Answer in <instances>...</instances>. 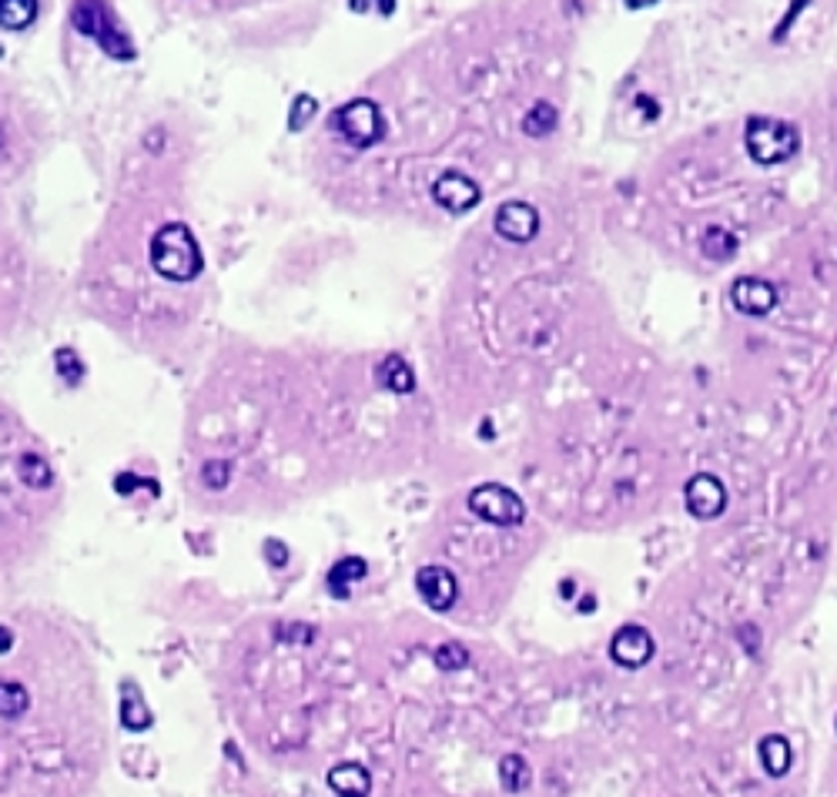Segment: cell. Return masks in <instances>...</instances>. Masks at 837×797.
Masks as SVG:
<instances>
[{
	"label": "cell",
	"instance_id": "obj_1",
	"mask_svg": "<svg viewBox=\"0 0 837 797\" xmlns=\"http://www.w3.org/2000/svg\"><path fill=\"white\" fill-rule=\"evenodd\" d=\"M744 144L757 165H784L801 151V131L777 118H750Z\"/></svg>",
	"mask_w": 837,
	"mask_h": 797
},
{
	"label": "cell",
	"instance_id": "obj_2",
	"mask_svg": "<svg viewBox=\"0 0 837 797\" xmlns=\"http://www.w3.org/2000/svg\"><path fill=\"white\" fill-rule=\"evenodd\" d=\"M653 650H657L653 633L647 627H640V623H627V627H620L610 640V660L623 670L647 667L653 660Z\"/></svg>",
	"mask_w": 837,
	"mask_h": 797
},
{
	"label": "cell",
	"instance_id": "obj_3",
	"mask_svg": "<svg viewBox=\"0 0 837 797\" xmlns=\"http://www.w3.org/2000/svg\"><path fill=\"white\" fill-rule=\"evenodd\" d=\"M683 503L697 520H717L727 510V489L717 476L700 473L683 486Z\"/></svg>",
	"mask_w": 837,
	"mask_h": 797
},
{
	"label": "cell",
	"instance_id": "obj_4",
	"mask_svg": "<svg viewBox=\"0 0 837 797\" xmlns=\"http://www.w3.org/2000/svg\"><path fill=\"white\" fill-rule=\"evenodd\" d=\"M469 506L483 516L489 523L499 526H513L523 520V503H519L516 493H509L506 486H479L473 496H469Z\"/></svg>",
	"mask_w": 837,
	"mask_h": 797
},
{
	"label": "cell",
	"instance_id": "obj_5",
	"mask_svg": "<svg viewBox=\"0 0 837 797\" xmlns=\"http://www.w3.org/2000/svg\"><path fill=\"white\" fill-rule=\"evenodd\" d=\"M730 302L740 315H750V319H764L767 312L777 305V288L767 282V278L757 275H740L734 285H730Z\"/></svg>",
	"mask_w": 837,
	"mask_h": 797
},
{
	"label": "cell",
	"instance_id": "obj_6",
	"mask_svg": "<svg viewBox=\"0 0 837 797\" xmlns=\"http://www.w3.org/2000/svg\"><path fill=\"white\" fill-rule=\"evenodd\" d=\"M419 593L426 597L429 607L436 610H446L452 607V600H456V580H452V573L446 566H426V570H419Z\"/></svg>",
	"mask_w": 837,
	"mask_h": 797
},
{
	"label": "cell",
	"instance_id": "obj_7",
	"mask_svg": "<svg viewBox=\"0 0 837 797\" xmlns=\"http://www.w3.org/2000/svg\"><path fill=\"white\" fill-rule=\"evenodd\" d=\"M536 225H540V218L529 205H506L496 222L499 235H506L509 242H529L536 235Z\"/></svg>",
	"mask_w": 837,
	"mask_h": 797
},
{
	"label": "cell",
	"instance_id": "obj_8",
	"mask_svg": "<svg viewBox=\"0 0 837 797\" xmlns=\"http://www.w3.org/2000/svg\"><path fill=\"white\" fill-rule=\"evenodd\" d=\"M757 757H760V767H764L767 777H784L791 771V744H787L784 734H767L764 741L757 744Z\"/></svg>",
	"mask_w": 837,
	"mask_h": 797
},
{
	"label": "cell",
	"instance_id": "obj_9",
	"mask_svg": "<svg viewBox=\"0 0 837 797\" xmlns=\"http://www.w3.org/2000/svg\"><path fill=\"white\" fill-rule=\"evenodd\" d=\"M700 248H704V258H710V262H727V258H734V252H737V238L730 235L727 228L710 225L704 232Z\"/></svg>",
	"mask_w": 837,
	"mask_h": 797
},
{
	"label": "cell",
	"instance_id": "obj_10",
	"mask_svg": "<svg viewBox=\"0 0 837 797\" xmlns=\"http://www.w3.org/2000/svg\"><path fill=\"white\" fill-rule=\"evenodd\" d=\"M329 784L339 797H365L369 794V777H365L362 771H355V767H335V771L329 774Z\"/></svg>",
	"mask_w": 837,
	"mask_h": 797
},
{
	"label": "cell",
	"instance_id": "obj_11",
	"mask_svg": "<svg viewBox=\"0 0 837 797\" xmlns=\"http://www.w3.org/2000/svg\"><path fill=\"white\" fill-rule=\"evenodd\" d=\"M499 781H503V787L509 794L523 791V787L529 784V764L519 754H506L503 764H499Z\"/></svg>",
	"mask_w": 837,
	"mask_h": 797
},
{
	"label": "cell",
	"instance_id": "obj_12",
	"mask_svg": "<svg viewBox=\"0 0 837 797\" xmlns=\"http://www.w3.org/2000/svg\"><path fill=\"white\" fill-rule=\"evenodd\" d=\"M556 128V108L553 104H536L526 118V131L529 134H550Z\"/></svg>",
	"mask_w": 837,
	"mask_h": 797
},
{
	"label": "cell",
	"instance_id": "obj_13",
	"mask_svg": "<svg viewBox=\"0 0 837 797\" xmlns=\"http://www.w3.org/2000/svg\"><path fill=\"white\" fill-rule=\"evenodd\" d=\"M27 710V694L21 687H0V714L4 717H17Z\"/></svg>",
	"mask_w": 837,
	"mask_h": 797
},
{
	"label": "cell",
	"instance_id": "obj_14",
	"mask_svg": "<svg viewBox=\"0 0 837 797\" xmlns=\"http://www.w3.org/2000/svg\"><path fill=\"white\" fill-rule=\"evenodd\" d=\"M436 660H439V664L446 667V670H456V667L466 664V650L456 647V643H446V647L436 650Z\"/></svg>",
	"mask_w": 837,
	"mask_h": 797
},
{
	"label": "cell",
	"instance_id": "obj_15",
	"mask_svg": "<svg viewBox=\"0 0 837 797\" xmlns=\"http://www.w3.org/2000/svg\"><path fill=\"white\" fill-rule=\"evenodd\" d=\"M623 4L630 7V11H643V7H650V4H657V0H623Z\"/></svg>",
	"mask_w": 837,
	"mask_h": 797
}]
</instances>
